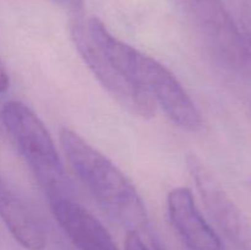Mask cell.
Returning <instances> with one entry per match:
<instances>
[{
    "label": "cell",
    "instance_id": "5bb4252c",
    "mask_svg": "<svg viewBox=\"0 0 251 250\" xmlns=\"http://www.w3.org/2000/svg\"><path fill=\"white\" fill-rule=\"evenodd\" d=\"M250 41H251V37H250Z\"/></svg>",
    "mask_w": 251,
    "mask_h": 250
},
{
    "label": "cell",
    "instance_id": "9c48e42d",
    "mask_svg": "<svg viewBox=\"0 0 251 250\" xmlns=\"http://www.w3.org/2000/svg\"><path fill=\"white\" fill-rule=\"evenodd\" d=\"M0 220L26 250H44L47 237L43 227L28 206L0 176Z\"/></svg>",
    "mask_w": 251,
    "mask_h": 250
},
{
    "label": "cell",
    "instance_id": "6da1fadb",
    "mask_svg": "<svg viewBox=\"0 0 251 250\" xmlns=\"http://www.w3.org/2000/svg\"><path fill=\"white\" fill-rule=\"evenodd\" d=\"M86 27L102 53L127 78L146 91L172 123L189 131H196L202 125L195 102L167 66L113 36L97 17H91Z\"/></svg>",
    "mask_w": 251,
    "mask_h": 250
},
{
    "label": "cell",
    "instance_id": "52a82bcc",
    "mask_svg": "<svg viewBox=\"0 0 251 250\" xmlns=\"http://www.w3.org/2000/svg\"><path fill=\"white\" fill-rule=\"evenodd\" d=\"M51 212L77 250H119L107 228L68 194L49 198Z\"/></svg>",
    "mask_w": 251,
    "mask_h": 250
},
{
    "label": "cell",
    "instance_id": "30bf717a",
    "mask_svg": "<svg viewBox=\"0 0 251 250\" xmlns=\"http://www.w3.org/2000/svg\"><path fill=\"white\" fill-rule=\"evenodd\" d=\"M55 5L65 10L70 20L83 19L85 16V0H51Z\"/></svg>",
    "mask_w": 251,
    "mask_h": 250
},
{
    "label": "cell",
    "instance_id": "5b68a950",
    "mask_svg": "<svg viewBox=\"0 0 251 250\" xmlns=\"http://www.w3.org/2000/svg\"><path fill=\"white\" fill-rule=\"evenodd\" d=\"M70 33L81 59L103 88L132 115L151 119L157 105L151 96L127 78L92 41L85 19L70 20Z\"/></svg>",
    "mask_w": 251,
    "mask_h": 250
},
{
    "label": "cell",
    "instance_id": "3957f363",
    "mask_svg": "<svg viewBox=\"0 0 251 250\" xmlns=\"http://www.w3.org/2000/svg\"><path fill=\"white\" fill-rule=\"evenodd\" d=\"M1 120L48 199L68 194L58 150L38 115L22 102L10 100L2 107Z\"/></svg>",
    "mask_w": 251,
    "mask_h": 250
},
{
    "label": "cell",
    "instance_id": "7c38bea8",
    "mask_svg": "<svg viewBox=\"0 0 251 250\" xmlns=\"http://www.w3.org/2000/svg\"><path fill=\"white\" fill-rule=\"evenodd\" d=\"M10 80H9V74H7L6 69L2 65L1 60H0V93H4L5 91L9 88Z\"/></svg>",
    "mask_w": 251,
    "mask_h": 250
},
{
    "label": "cell",
    "instance_id": "8992f818",
    "mask_svg": "<svg viewBox=\"0 0 251 250\" xmlns=\"http://www.w3.org/2000/svg\"><path fill=\"white\" fill-rule=\"evenodd\" d=\"M206 210L223 235L239 250H251V223L211 169L195 154L186 159Z\"/></svg>",
    "mask_w": 251,
    "mask_h": 250
},
{
    "label": "cell",
    "instance_id": "8fae6325",
    "mask_svg": "<svg viewBox=\"0 0 251 250\" xmlns=\"http://www.w3.org/2000/svg\"><path fill=\"white\" fill-rule=\"evenodd\" d=\"M125 250H151L142 240L139 232L129 230L125 238Z\"/></svg>",
    "mask_w": 251,
    "mask_h": 250
},
{
    "label": "cell",
    "instance_id": "7a4b0ae2",
    "mask_svg": "<svg viewBox=\"0 0 251 250\" xmlns=\"http://www.w3.org/2000/svg\"><path fill=\"white\" fill-rule=\"evenodd\" d=\"M59 141L74 173L108 215L127 232L144 229L147 211L129 178L74 130L63 127Z\"/></svg>",
    "mask_w": 251,
    "mask_h": 250
},
{
    "label": "cell",
    "instance_id": "ba28073f",
    "mask_svg": "<svg viewBox=\"0 0 251 250\" xmlns=\"http://www.w3.org/2000/svg\"><path fill=\"white\" fill-rule=\"evenodd\" d=\"M169 222L189 250H223L222 240L196 206L190 189L179 186L168 193Z\"/></svg>",
    "mask_w": 251,
    "mask_h": 250
},
{
    "label": "cell",
    "instance_id": "4fadbf2b",
    "mask_svg": "<svg viewBox=\"0 0 251 250\" xmlns=\"http://www.w3.org/2000/svg\"><path fill=\"white\" fill-rule=\"evenodd\" d=\"M153 250H164V249L159 244H156V245H153Z\"/></svg>",
    "mask_w": 251,
    "mask_h": 250
},
{
    "label": "cell",
    "instance_id": "277c9868",
    "mask_svg": "<svg viewBox=\"0 0 251 250\" xmlns=\"http://www.w3.org/2000/svg\"><path fill=\"white\" fill-rule=\"evenodd\" d=\"M202 38L210 53L226 70L251 77V41L222 0H176Z\"/></svg>",
    "mask_w": 251,
    "mask_h": 250
}]
</instances>
